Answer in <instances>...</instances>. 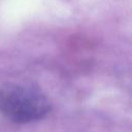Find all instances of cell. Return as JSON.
<instances>
[{"mask_svg":"<svg viewBox=\"0 0 132 132\" xmlns=\"http://www.w3.org/2000/svg\"><path fill=\"white\" fill-rule=\"evenodd\" d=\"M50 110L48 99L35 87L7 84L0 88V112L14 123L41 120Z\"/></svg>","mask_w":132,"mask_h":132,"instance_id":"cell-1","label":"cell"}]
</instances>
